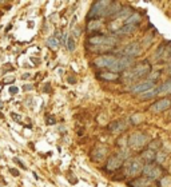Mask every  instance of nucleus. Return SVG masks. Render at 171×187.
Segmentation results:
<instances>
[{
	"label": "nucleus",
	"mask_w": 171,
	"mask_h": 187,
	"mask_svg": "<svg viewBox=\"0 0 171 187\" xmlns=\"http://www.w3.org/2000/svg\"><path fill=\"white\" fill-rule=\"evenodd\" d=\"M150 72H151V64L148 61H142V63L134 66L130 71H127L124 77L127 80H139L144 76H148Z\"/></svg>",
	"instance_id": "f257e3e1"
},
{
	"label": "nucleus",
	"mask_w": 171,
	"mask_h": 187,
	"mask_svg": "<svg viewBox=\"0 0 171 187\" xmlns=\"http://www.w3.org/2000/svg\"><path fill=\"white\" fill-rule=\"evenodd\" d=\"M111 3L112 1H106V0L95 1L88 12L87 19L88 20H100V18H104L107 15V9L111 5Z\"/></svg>",
	"instance_id": "f03ea898"
},
{
	"label": "nucleus",
	"mask_w": 171,
	"mask_h": 187,
	"mask_svg": "<svg viewBox=\"0 0 171 187\" xmlns=\"http://www.w3.org/2000/svg\"><path fill=\"white\" fill-rule=\"evenodd\" d=\"M150 140V136L146 132L142 131H136V132L131 134V136L127 140V146H130V148L132 150H140L142 147H144Z\"/></svg>",
	"instance_id": "7ed1b4c3"
},
{
	"label": "nucleus",
	"mask_w": 171,
	"mask_h": 187,
	"mask_svg": "<svg viewBox=\"0 0 171 187\" xmlns=\"http://www.w3.org/2000/svg\"><path fill=\"white\" fill-rule=\"evenodd\" d=\"M143 162L140 159H131L127 162L126 164V170H124V174L127 176H138L139 174H143Z\"/></svg>",
	"instance_id": "20e7f679"
},
{
	"label": "nucleus",
	"mask_w": 171,
	"mask_h": 187,
	"mask_svg": "<svg viewBox=\"0 0 171 187\" xmlns=\"http://www.w3.org/2000/svg\"><path fill=\"white\" fill-rule=\"evenodd\" d=\"M134 63L132 58H127V56H120V58H116L115 63L110 67L111 72H115V74H120V72L126 71L127 68H130Z\"/></svg>",
	"instance_id": "39448f33"
},
{
	"label": "nucleus",
	"mask_w": 171,
	"mask_h": 187,
	"mask_svg": "<svg viewBox=\"0 0 171 187\" xmlns=\"http://www.w3.org/2000/svg\"><path fill=\"white\" fill-rule=\"evenodd\" d=\"M118 40L112 36H106V35H95V36H91L88 39L91 47H96V45H111L115 47Z\"/></svg>",
	"instance_id": "423d86ee"
},
{
	"label": "nucleus",
	"mask_w": 171,
	"mask_h": 187,
	"mask_svg": "<svg viewBox=\"0 0 171 187\" xmlns=\"http://www.w3.org/2000/svg\"><path fill=\"white\" fill-rule=\"evenodd\" d=\"M154 87H156V85H155V82H152V80H150V79H143V80H139V82L134 83V84L131 85L130 91L132 94H139V95H140V94L152 90Z\"/></svg>",
	"instance_id": "0eeeda50"
},
{
	"label": "nucleus",
	"mask_w": 171,
	"mask_h": 187,
	"mask_svg": "<svg viewBox=\"0 0 171 187\" xmlns=\"http://www.w3.org/2000/svg\"><path fill=\"white\" fill-rule=\"evenodd\" d=\"M162 174H163L162 167H160V166L154 164V163L144 164V167H143V175L146 176V178L151 179V180L160 178V175H162Z\"/></svg>",
	"instance_id": "6e6552de"
},
{
	"label": "nucleus",
	"mask_w": 171,
	"mask_h": 187,
	"mask_svg": "<svg viewBox=\"0 0 171 187\" xmlns=\"http://www.w3.org/2000/svg\"><path fill=\"white\" fill-rule=\"evenodd\" d=\"M116 60V56L111 55V53H104V55H100L94 60V64L98 68H110L112 64Z\"/></svg>",
	"instance_id": "1a4fd4ad"
},
{
	"label": "nucleus",
	"mask_w": 171,
	"mask_h": 187,
	"mask_svg": "<svg viewBox=\"0 0 171 187\" xmlns=\"http://www.w3.org/2000/svg\"><path fill=\"white\" fill-rule=\"evenodd\" d=\"M123 163H124V158H123L120 154L112 155V156L107 160L106 170L107 171H116V170H119V168L122 167Z\"/></svg>",
	"instance_id": "9d476101"
},
{
	"label": "nucleus",
	"mask_w": 171,
	"mask_h": 187,
	"mask_svg": "<svg viewBox=\"0 0 171 187\" xmlns=\"http://www.w3.org/2000/svg\"><path fill=\"white\" fill-rule=\"evenodd\" d=\"M142 47L139 43H130V44L124 45V48L122 50V56H127V58H136L140 53Z\"/></svg>",
	"instance_id": "9b49d317"
},
{
	"label": "nucleus",
	"mask_w": 171,
	"mask_h": 187,
	"mask_svg": "<svg viewBox=\"0 0 171 187\" xmlns=\"http://www.w3.org/2000/svg\"><path fill=\"white\" fill-rule=\"evenodd\" d=\"M170 107H171V98H163L156 100L155 103H152L150 110L152 112H163L166 110H168Z\"/></svg>",
	"instance_id": "f8f14e48"
},
{
	"label": "nucleus",
	"mask_w": 171,
	"mask_h": 187,
	"mask_svg": "<svg viewBox=\"0 0 171 187\" xmlns=\"http://www.w3.org/2000/svg\"><path fill=\"white\" fill-rule=\"evenodd\" d=\"M126 128H127V122H126V120H116V122H112L111 124L108 126V130L114 134L123 132Z\"/></svg>",
	"instance_id": "ddd939ff"
},
{
	"label": "nucleus",
	"mask_w": 171,
	"mask_h": 187,
	"mask_svg": "<svg viewBox=\"0 0 171 187\" xmlns=\"http://www.w3.org/2000/svg\"><path fill=\"white\" fill-rule=\"evenodd\" d=\"M61 36H63V35H61L60 32H56L53 36H50L47 39V45L51 48V50H58L59 45H60Z\"/></svg>",
	"instance_id": "4468645a"
},
{
	"label": "nucleus",
	"mask_w": 171,
	"mask_h": 187,
	"mask_svg": "<svg viewBox=\"0 0 171 187\" xmlns=\"http://www.w3.org/2000/svg\"><path fill=\"white\" fill-rule=\"evenodd\" d=\"M107 155V147L106 146H96L92 151L94 160H103Z\"/></svg>",
	"instance_id": "2eb2a0df"
},
{
	"label": "nucleus",
	"mask_w": 171,
	"mask_h": 187,
	"mask_svg": "<svg viewBox=\"0 0 171 187\" xmlns=\"http://www.w3.org/2000/svg\"><path fill=\"white\" fill-rule=\"evenodd\" d=\"M155 159H156V154H155V151H152V150H150V148H147L146 151H143L140 155V160L146 162V164L154 163Z\"/></svg>",
	"instance_id": "dca6fc26"
},
{
	"label": "nucleus",
	"mask_w": 171,
	"mask_h": 187,
	"mask_svg": "<svg viewBox=\"0 0 171 187\" xmlns=\"http://www.w3.org/2000/svg\"><path fill=\"white\" fill-rule=\"evenodd\" d=\"M151 184H152L151 179L143 176V178H138V179H135V180H132L130 183V186L131 187H150Z\"/></svg>",
	"instance_id": "f3484780"
},
{
	"label": "nucleus",
	"mask_w": 171,
	"mask_h": 187,
	"mask_svg": "<svg viewBox=\"0 0 171 187\" xmlns=\"http://www.w3.org/2000/svg\"><path fill=\"white\" fill-rule=\"evenodd\" d=\"M98 77L102 80H107V82H115V80H118L120 77V75L110 71V72H100V74L98 75Z\"/></svg>",
	"instance_id": "a211bd4d"
},
{
	"label": "nucleus",
	"mask_w": 171,
	"mask_h": 187,
	"mask_svg": "<svg viewBox=\"0 0 171 187\" xmlns=\"http://www.w3.org/2000/svg\"><path fill=\"white\" fill-rule=\"evenodd\" d=\"M103 23L102 20H88L87 23V31L88 32H94V31H99L102 28Z\"/></svg>",
	"instance_id": "6ab92c4d"
},
{
	"label": "nucleus",
	"mask_w": 171,
	"mask_h": 187,
	"mask_svg": "<svg viewBox=\"0 0 171 187\" xmlns=\"http://www.w3.org/2000/svg\"><path fill=\"white\" fill-rule=\"evenodd\" d=\"M136 31V26H130V24H124L123 27H120L119 29L116 31L118 35H128L132 34V32Z\"/></svg>",
	"instance_id": "aec40b11"
},
{
	"label": "nucleus",
	"mask_w": 171,
	"mask_h": 187,
	"mask_svg": "<svg viewBox=\"0 0 171 187\" xmlns=\"http://www.w3.org/2000/svg\"><path fill=\"white\" fill-rule=\"evenodd\" d=\"M158 95H162V94H171V80L162 83L160 85H158Z\"/></svg>",
	"instance_id": "412c9836"
},
{
	"label": "nucleus",
	"mask_w": 171,
	"mask_h": 187,
	"mask_svg": "<svg viewBox=\"0 0 171 187\" xmlns=\"http://www.w3.org/2000/svg\"><path fill=\"white\" fill-rule=\"evenodd\" d=\"M140 15H139V13H131L130 16H128L127 19H126L124 20V24H130V26H136V24L139 23V21H140Z\"/></svg>",
	"instance_id": "4be33fe9"
},
{
	"label": "nucleus",
	"mask_w": 171,
	"mask_h": 187,
	"mask_svg": "<svg viewBox=\"0 0 171 187\" xmlns=\"http://www.w3.org/2000/svg\"><path fill=\"white\" fill-rule=\"evenodd\" d=\"M120 11V4L116 1H112L111 5L108 7V9H107V15L106 16H115L118 12Z\"/></svg>",
	"instance_id": "5701e85b"
},
{
	"label": "nucleus",
	"mask_w": 171,
	"mask_h": 187,
	"mask_svg": "<svg viewBox=\"0 0 171 187\" xmlns=\"http://www.w3.org/2000/svg\"><path fill=\"white\" fill-rule=\"evenodd\" d=\"M156 95H158V88H156V87H154L152 90L147 91V92L140 94V95H139V98H140L142 100H148V99L154 98V96H156Z\"/></svg>",
	"instance_id": "b1692460"
},
{
	"label": "nucleus",
	"mask_w": 171,
	"mask_h": 187,
	"mask_svg": "<svg viewBox=\"0 0 171 187\" xmlns=\"http://www.w3.org/2000/svg\"><path fill=\"white\" fill-rule=\"evenodd\" d=\"M130 15H131V9H130V8H122V9H120L119 12L115 15V18H116V19H122L123 18L126 20Z\"/></svg>",
	"instance_id": "393cba45"
},
{
	"label": "nucleus",
	"mask_w": 171,
	"mask_h": 187,
	"mask_svg": "<svg viewBox=\"0 0 171 187\" xmlns=\"http://www.w3.org/2000/svg\"><path fill=\"white\" fill-rule=\"evenodd\" d=\"M66 47L68 51H75V48H76V43H75V37L72 36H68V39H67V43H66Z\"/></svg>",
	"instance_id": "a878e982"
},
{
	"label": "nucleus",
	"mask_w": 171,
	"mask_h": 187,
	"mask_svg": "<svg viewBox=\"0 0 171 187\" xmlns=\"http://www.w3.org/2000/svg\"><path fill=\"white\" fill-rule=\"evenodd\" d=\"M159 187H171V176L166 175L159 180Z\"/></svg>",
	"instance_id": "bb28decb"
},
{
	"label": "nucleus",
	"mask_w": 171,
	"mask_h": 187,
	"mask_svg": "<svg viewBox=\"0 0 171 187\" xmlns=\"http://www.w3.org/2000/svg\"><path fill=\"white\" fill-rule=\"evenodd\" d=\"M114 47L111 45H96V47H91V50L95 52H102V51H111Z\"/></svg>",
	"instance_id": "cd10ccee"
},
{
	"label": "nucleus",
	"mask_w": 171,
	"mask_h": 187,
	"mask_svg": "<svg viewBox=\"0 0 171 187\" xmlns=\"http://www.w3.org/2000/svg\"><path fill=\"white\" fill-rule=\"evenodd\" d=\"M130 120L132 124H138V123H140L143 120V116L140 114H134L132 116H130Z\"/></svg>",
	"instance_id": "c85d7f7f"
},
{
	"label": "nucleus",
	"mask_w": 171,
	"mask_h": 187,
	"mask_svg": "<svg viewBox=\"0 0 171 187\" xmlns=\"http://www.w3.org/2000/svg\"><path fill=\"white\" fill-rule=\"evenodd\" d=\"M160 146H162V143H160V140H152V142H150V144H148V148H150V150H152V151H155V150L160 148Z\"/></svg>",
	"instance_id": "c756f323"
},
{
	"label": "nucleus",
	"mask_w": 171,
	"mask_h": 187,
	"mask_svg": "<svg viewBox=\"0 0 171 187\" xmlns=\"http://www.w3.org/2000/svg\"><path fill=\"white\" fill-rule=\"evenodd\" d=\"M13 160H15V163H18V164H19V166H20V167H21V168H24V170H26V164H24V163H23V162H21V160H20V159H19V158H15V159H13Z\"/></svg>",
	"instance_id": "7c9ffc66"
},
{
	"label": "nucleus",
	"mask_w": 171,
	"mask_h": 187,
	"mask_svg": "<svg viewBox=\"0 0 171 187\" xmlns=\"http://www.w3.org/2000/svg\"><path fill=\"white\" fill-rule=\"evenodd\" d=\"M164 158H166L164 154H159V155H156V159L155 160H158V162H164Z\"/></svg>",
	"instance_id": "2f4dec72"
},
{
	"label": "nucleus",
	"mask_w": 171,
	"mask_h": 187,
	"mask_svg": "<svg viewBox=\"0 0 171 187\" xmlns=\"http://www.w3.org/2000/svg\"><path fill=\"white\" fill-rule=\"evenodd\" d=\"M167 71L171 72V52H170V56H168V61H167Z\"/></svg>",
	"instance_id": "473e14b6"
},
{
	"label": "nucleus",
	"mask_w": 171,
	"mask_h": 187,
	"mask_svg": "<svg viewBox=\"0 0 171 187\" xmlns=\"http://www.w3.org/2000/svg\"><path fill=\"white\" fill-rule=\"evenodd\" d=\"M10 172L12 174L13 176H19V171L16 170V168H10Z\"/></svg>",
	"instance_id": "72a5a7b5"
},
{
	"label": "nucleus",
	"mask_w": 171,
	"mask_h": 187,
	"mask_svg": "<svg viewBox=\"0 0 171 187\" xmlns=\"http://www.w3.org/2000/svg\"><path fill=\"white\" fill-rule=\"evenodd\" d=\"M18 91H19V88L18 87H10V94H18Z\"/></svg>",
	"instance_id": "f704fd0d"
},
{
	"label": "nucleus",
	"mask_w": 171,
	"mask_h": 187,
	"mask_svg": "<svg viewBox=\"0 0 171 187\" xmlns=\"http://www.w3.org/2000/svg\"><path fill=\"white\" fill-rule=\"evenodd\" d=\"M15 82V77H10V79H5V83H13Z\"/></svg>",
	"instance_id": "c9c22d12"
},
{
	"label": "nucleus",
	"mask_w": 171,
	"mask_h": 187,
	"mask_svg": "<svg viewBox=\"0 0 171 187\" xmlns=\"http://www.w3.org/2000/svg\"><path fill=\"white\" fill-rule=\"evenodd\" d=\"M29 76H31V74H28V72H27V74H24L23 76H21V79H28Z\"/></svg>",
	"instance_id": "e433bc0d"
},
{
	"label": "nucleus",
	"mask_w": 171,
	"mask_h": 187,
	"mask_svg": "<svg viewBox=\"0 0 171 187\" xmlns=\"http://www.w3.org/2000/svg\"><path fill=\"white\" fill-rule=\"evenodd\" d=\"M24 90H26V91H29V90H32V88H34V87H32V85H24Z\"/></svg>",
	"instance_id": "4c0bfd02"
},
{
	"label": "nucleus",
	"mask_w": 171,
	"mask_h": 187,
	"mask_svg": "<svg viewBox=\"0 0 171 187\" xmlns=\"http://www.w3.org/2000/svg\"><path fill=\"white\" fill-rule=\"evenodd\" d=\"M12 118H13V119H15V120H18V122H19V120H20V118H19V115H16V114H12Z\"/></svg>",
	"instance_id": "58836bf2"
},
{
	"label": "nucleus",
	"mask_w": 171,
	"mask_h": 187,
	"mask_svg": "<svg viewBox=\"0 0 171 187\" xmlns=\"http://www.w3.org/2000/svg\"><path fill=\"white\" fill-rule=\"evenodd\" d=\"M47 123H50V124H52V123H55V119H52V118H50V119H47Z\"/></svg>",
	"instance_id": "ea45409f"
},
{
	"label": "nucleus",
	"mask_w": 171,
	"mask_h": 187,
	"mask_svg": "<svg viewBox=\"0 0 171 187\" xmlns=\"http://www.w3.org/2000/svg\"><path fill=\"white\" fill-rule=\"evenodd\" d=\"M68 82H69V83H74L75 79H74V77H68Z\"/></svg>",
	"instance_id": "a19ab883"
},
{
	"label": "nucleus",
	"mask_w": 171,
	"mask_h": 187,
	"mask_svg": "<svg viewBox=\"0 0 171 187\" xmlns=\"http://www.w3.org/2000/svg\"><path fill=\"white\" fill-rule=\"evenodd\" d=\"M3 107H4V103H3V102H1V100H0V110H1V108H3Z\"/></svg>",
	"instance_id": "79ce46f5"
}]
</instances>
